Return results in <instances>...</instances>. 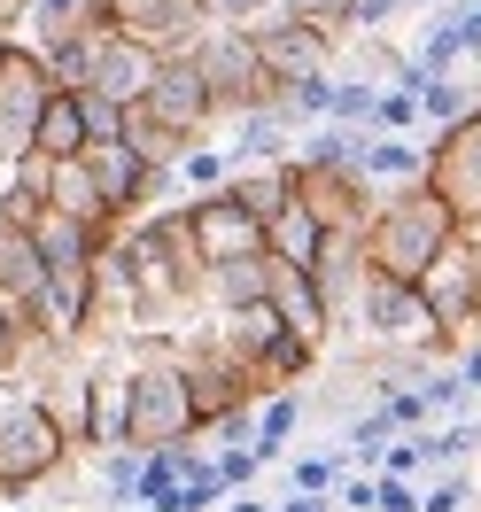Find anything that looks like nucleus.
Masks as SVG:
<instances>
[{"mask_svg": "<svg viewBox=\"0 0 481 512\" xmlns=\"http://www.w3.org/2000/svg\"><path fill=\"white\" fill-rule=\"evenodd\" d=\"M125 450L156 458V450H179V443H202V419H194V396H187V373L171 342H125Z\"/></svg>", "mask_w": 481, "mask_h": 512, "instance_id": "1", "label": "nucleus"}, {"mask_svg": "<svg viewBox=\"0 0 481 512\" xmlns=\"http://www.w3.org/2000/svg\"><path fill=\"white\" fill-rule=\"evenodd\" d=\"M450 241H458V218L435 202V187H396L365 218V264H373V280H396V288H419Z\"/></svg>", "mask_w": 481, "mask_h": 512, "instance_id": "2", "label": "nucleus"}, {"mask_svg": "<svg viewBox=\"0 0 481 512\" xmlns=\"http://www.w3.org/2000/svg\"><path fill=\"white\" fill-rule=\"evenodd\" d=\"M63 466H70V443L47 419V404L0 388V497H32L39 481H55Z\"/></svg>", "mask_w": 481, "mask_h": 512, "instance_id": "3", "label": "nucleus"}, {"mask_svg": "<svg viewBox=\"0 0 481 512\" xmlns=\"http://www.w3.org/2000/svg\"><path fill=\"white\" fill-rule=\"evenodd\" d=\"M194 70H202V86H210V101H218V117H280V78L264 70L257 39L249 32H210L194 39Z\"/></svg>", "mask_w": 481, "mask_h": 512, "instance_id": "4", "label": "nucleus"}, {"mask_svg": "<svg viewBox=\"0 0 481 512\" xmlns=\"http://www.w3.org/2000/svg\"><path fill=\"white\" fill-rule=\"evenodd\" d=\"M55 94H63V86H55L47 55L24 47V39H0V163L32 156L39 117H47V101H55Z\"/></svg>", "mask_w": 481, "mask_h": 512, "instance_id": "5", "label": "nucleus"}, {"mask_svg": "<svg viewBox=\"0 0 481 512\" xmlns=\"http://www.w3.org/2000/svg\"><path fill=\"white\" fill-rule=\"evenodd\" d=\"M419 303H427V319H435V334H443V357L466 350V342H481V264H474V241H466V233L427 264Z\"/></svg>", "mask_w": 481, "mask_h": 512, "instance_id": "6", "label": "nucleus"}, {"mask_svg": "<svg viewBox=\"0 0 481 512\" xmlns=\"http://www.w3.org/2000/svg\"><path fill=\"white\" fill-rule=\"evenodd\" d=\"M171 357H179V373H187V396H194L202 435H210L225 412H257V388H249V373H241V365L218 350V334H210V326L171 334Z\"/></svg>", "mask_w": 481, "mask_h": 512, "instance_id": "7", "label": "nucleus"}, {"mask_svg": "<svg viewBox=\"0 0 481 512\" xmlns=\"http://www.w3.org/2000/svg\"><path fill=\"white\" fill-rule=\"evenodd\" d=\"M427 187L458 218V233H481V109L427 140Z\"/></svg>", "mask_w": 481, "mask_h": 512, "instance_id": "8", "label": "nucleus"}, {"mask_svg": "<svg viewBox=\"0 0 481 512\" xmlns=\"http://www.w3.org/2000/svg\"><path fill=\"white\" fill-rule=\"evenodd\" d=\"M381 194L365 187V171L350 163H295V210H311L319 233H365Z\"/></svg>", "mask_w": 481, "mask_h": 512, "instance_id": "9", "label": "nucleus"}, {"mask_svg": "<svg viewBox=\"0 0 481 512\" xmlns=\"http://www.w3.org/2000/svg\"><path fill=\"white\" fill-rule=\"evenodd\" d=\"M109 8V24L117 39L132 47H148V55H194V39L210 32V16H202V0H101Z\"/></svg>", "mask_w": 481, "mask_h": 512, "instance_id": "10", "label": "nucleus"}, {"mask_svg": "<svg viewBox=\"0 0 481 512\" xmlns=\"http://www.w3.org/2000/svg\"><path fill=\"white\" fill-rule=\"evenodd\" d=\"M357 326L373 334V350H404V357H443V334H435V319H427V303H419V288H396V280H373V288H365V311H357Z\"/></svg>", "mask_w": 481, "mask_h": 512, "instance_id": "11", "label": "nucleus"}, {"mask_svg": "<svg viewBox=\"0 0 481 512\" xmlns=\"http://www.w3.org/2000/svg\"><path fill=\"white\" fill-rule=\"evenodd\" d=\"M179 218H187V241H194V256H202L210 272H218V264H241V256H264V225L241 218L233 194H194Z\"/></svg>", "mask_w": 481, "mask_h": 512, "instance_id": "12", "label": "nucleus"}, {"mask_svg": "<svg viewBox=\"0 0 481 512\" xmlns=\"http://www.w3.org/2000/svg\"><path fill=\"white\" fill-rule=\"evenodd\" d=\"M249 39H257L264 70L280 78V94H288L295 78H311V70H334V47L350 32H319V24H295V16H264V24H249Z\"/></svg>", "mask_w": 481, "mask_h": 512, "instance_id": "13", "label": "nucleus"}, {"mask_svg": "<svg viewBox=\"0 0 481 512\" xmlns=\"http://www.w3.org/2000/svg\"><path fill=\"white\" fill-rule=\"evenodd\" d=\"M148 109H156L163 125H179L187 140H210L218 132V101H210V86H202V70H194V55H163L156 78H148Z\"/></svg>", "mask_w": 481, "mask_h": 512, "instance_id": "14", "label": "nucleus"}, {"mask_svg": "<svg viewBox=\"0 0 481 512\" xmlns=\"http://www.w3.org/2000/svg\"><path fill=\"white\" fill-rule=\"evenodd\" d=\"M311 280H319V303H326V319H334V334H342V326H357V311H365V288H373L365 233H326L319 264H311Z\"/></svg>", "mask_w": 481, "mask_h": 512, "instance_id": "15", "label": "nucleus"}, {"mask_svg": "<svg viewBox=\"0 0 481 512\" xmlns=\"http://www.w3.org/2000/svg\"><path fill=\"white\" fill-rule=\"evenodd\" d=\"M86 171H94V187H101V210L117 225H132V218H148V163L132 156L125 140H109V148H86Z\"/></svg>", "mask_w": 481, "mask_h": 512, "instance_id": "16", "label": "nucleus"}, {"mask_svg": "<svg viewBox=\"0 0 481 512\" xmlns=\"http://www.w3.org/2000/svg\"><path fill=\"white\" fill-rule=\"evenodd\" d=\"M272 319L288 326L295 342H311V350H326L334 342V319H326V303H319V280L311 272H295V264H272Z\"/></svg>", "mask_w": 481, "mask_h": 512, "instance_id": "17", "label": "nucleus"}, {"mask_svg": "<svg viewBox=\"0 0 481 512\" xmlns=\"http://www.w3.org/2000/svg\"><path fill=\"white\" fill-rule=\"evenodd\" d=\"M233 202H241V218H257L264 233L280 225V210L295 202V163H233Z\"/></svg>", "mask_w": 481, "mask_h": 512, "instance_id": "18", "label": "nucleus"}, {"mask_svg": "<svg viewBox=\"0 0 481 512\" xmlns=\"http://www.w3.org/2000/svg\"><path fill=\"white\" fill-rule=\"evenodd\" d=\"M148 78H156V55H148V47H132V39H109L86 86H94V94H109L117 109H132V101L148 94Z\"/></svg>", "mask_w": 481, "mask_h": 512, "instance_id": "19", "label": "nucleus"}, {"mask_svg": "<svg viewBox=\"0 0 481 512\" xmlns=\"http://www.w3.org/2000/svg\"><path fill=\"white\" fill-rule=\"evenodd\" d=\"M365 187L373 194H396V187H427V148L419 140H388V132H373L365 140Z\"/></svg>", "mask_w": 481, "mask_h": 512, "instance_id": "20", "label": "nucleus"}, {"mask_svg": "<svg viewBox=\"0 0 481 512\" xmlns=\"http://www.w3.org/2000/svg\"><path fill=\"white\" fill-rule=\"evenodd\" d=\"M125 148L148 163V171H179V163H187V148H202V140H187L179 125H163L148 101H132V109H125Z\"/></svg>", "mask_w": 481, "mask_h": 512, "instance_id": "21", "label": "nucleus"}, {"mask_svg": "<svg viewBox=\"0 0 481 512\" xmlns=\"http://www.w3.org/2000/svg\"><path fill=\"white\" fill-rule=\"evenodd\" d=\"M125 365L132 357H94V427H86V443H94V458L101 450H125Z\"/></svg>", "mask_w": 481, "mask_h": 512, "instance_id": "22", "label": "nucleus"}, {"mask_svg": "<svg viewBox=\"0 0 481 512\" xmlns=\"http://www.w3.org/2000/svg\"><path fill=\"white\" fill-rule=\"evenodd\" d=\"M47 288V256H39V233H16L0 225V303H39Z\"/></svg>", "mask_w": 481, "mask_h": 512, "instance_id": "23", "label": "nucleus"}, {"mask_svg": "<svg viewBox=\"0 0 481 512\" xmlns=\"http://www.w3.org/2000/svg\"><path fill=\"white\" fill-rule=\"evenodd\" d=\"M202 466H210V450H202V443L156 450V458L140 466V505H148V512H171V497H179V489H187V481L202 474Z\"/></svg>", "mask_w": 481, "mask_h": 512, "instance_id": "24", "label": "nucleus"}, {"mask_svg": "<svg viewBox=\"0 0 481 512\" xmlns=\"http://www.w3.org/2000/svg\"><path fill=\"white\" fill-rule=\"evenodd\" d=\"M474 55V39H466V16L450 8V16H435L427 32H419V55H412V70H419V86L427 78H458V63Z\"/></svg>", "mask_w": 481, "mask_h": 512, "instance_id": "25", "label": "nucleus"}, {"mask_svg": "<svg viewBox=\"0 0 481 512\" xmlns=\"http://www.w3.org/2000/svg\"><path fill=\"white\" fill-rule=\"evenodd\" d=\"M233 163H295V125L288 117H233V148H225Z\"/></svg>", "mask_w": 481, "mask_h": 512, "instance_id": "26", "label": "nucleus"}, {"mask_svg": "<svg viewBox=\"0 0 481 512\" xmlns=\"http://www.w3.org/2000/svg\"><path fill=\"white\" fill-rule=\"evenodd\" d=\"M264 295H272V256H241V264L210 272V311H249Z\"/></svg>", "mask_w": 481, "mask_h": 512, "instance_id": "27", "label": "nucleus"}, {"mask_svg": "<svg viewBox=\"0 0 481 512\" xmlns=\"http://www.w3.org/2000/svg\"><path fill=\"white\" fill-rule=\"evenodd\" d=\"M319 249H326V233L311 225V210H295V202L280 210V225L264 233V256H272V264H295V272H311Z\"/></svg>", "mask_w": 481, "mask_h": 512, "instance_id": "28", "label": "nucleus"}, {"mask_svg": "<svg viewBox=\"0 0 481 512\" xmlns=\"http://www.w3.org/2000/svg\"><path fill=\"white\" fill-rule=\"evenodd\" d=\"M474 109H481V86H474V78H466V70H458V78H427V86H419V117H427V125H435V132L466 125Z\"/></svg>", "mask_w": 481, "mask_h": 512, "instance_id": "29", "label": "nucleus"}, {"mask_svg": "<svg viewBox=\"0 0 481 512\" xmlns=\"http://www.w3.org/2000/svg\"><path fill=\"white\" fill-rule=\"evenodd\" d=\"M32 156H47V163H70V156H86L78 94H55V101H47V117H39V140H32Z\"/></svg>", "mask_w": 481, "mask_h": 512, "instance_id": "30", "label": "nucleus"}, {"mask_svg": "<svg viewBox=\"0 0 481 512\" xmlns=\"http://www.w3.org/2000/svg\"><path fill=\"white\" fill-rule=\"evenodd\" d=\"M295 419H311V404H303V388H288V396H264V404H257V458H264V466H272V458L288 450Z\"/></svg>", "mask_w": 481, "mask_h": 512, "instance_id": "31", "label": "nucleus"}, {"mask_svg": "<svg viewBox=\"0 0 481 512\" xmlns=\"http://www.w3.org/2000/svg\"><path fill=\"white\" fill-rule=\"evenodd\" d=\"M342 481H350V450H303V458L288 466L295 497H334Z\"/></svg>", "mask_w": 481, "mask_h": 512, "instance_id": "32", "label": "nucleus"}, {"mask_svg": "<svg viewBox=\"0 0 481 512\" xmlns=\"http://www.w3.org/2000/svg\"><path fill=\"white\" fill-rule=\"evenodd\" d=\"M388 443H396V419H388L381 404H373V412H357L350 427H342V450H350L357 466H381V458H388Z\"/></svg>", "mask_w": 481, "mask_h": 512, "instance_id": "33", "label": "nucleus"}, {"mask_svg": "<svg viewBox=\"0 0 481 512\" xmlns=\"http://www.w3.org/2000/svg\"><path fill=\"white\" fill-rule=\"evenodd\" d=\"M179 187H187V194H225V187H233V156H225L218 140L187 148V163H179Z\"/></svg>", "mask_w": 481, "mask_h": 512, "instance_id": "34", "label": "nucleus"}, {"mask_svg": "<svg viewBox=\"0 0 481 512\" xmlns=\"http://www.w3.org/2000/svg\"><path fill=\"white\" fill-rule=\"evenodd\" d=\"M365 140H373V132H350V125H319L311 132V140H303V156L295 163H365Z\"/></svg>", "mask_w": 481, "mask_h": 512, "instance_id": "35", "label": "nucleus"}, {"mask_svg": "<svg viewBox=\"0 0 481 512\" xmlns=\"http://www.w3.org/2000/svg\"><path fill=\"white\" fill-rule=\"evenodd\" d=\"M78 125H86V148H109V140H125V109L94 86H78Z\"/></svg>", "mask_w": 481, "mask_h": 512, "instance_id": "36", "label": "nucleus"}, {"mask_svg": "<svg viewBox=\"0 0 481 512\" xmlns=\"http://www.w3.org/2000/svg\"><path fill=\"white\" fill-rule=\"evenodd\" d=\"M24 334H32V303H0V388L24 373Z\"/></svg>", "mask_w": 481, "mask_h": 512, "instance_id": "37", "label": "nucleus"}, {"mask_svg": "<svg viewBox=\"0 0 481 512\" xmlns=\"http://www.w3.org/2000/svg\"><path fill=\"white\" fill-rule=\"evenodd\" d=\"M140 450H101V497L109 505H140Z\"/></svg>", "mask_w": 481, "mask_h": 512, "instance_id": "38", "label": "nucleus"}, {"mask_svg": "<svg viewBox=\"0 0 481 512\" xmlns=\"http://www.w3.org/2000/svg\"><path fill=\"white\" fill-rule=\"evenodd\" d=\"M0 225H16V233H39V225H47V194L24 187V179H0Z\"/></svg>", "mask_w": 481, "mask_h": 512, "instance_id": "39", "label": "nucleus"}, {"mask_svg": "<svg viewBox=\"0 0 481 512\" xmlns=\"http://www.w3.org/2000/svg\"><path fill=\"white\" fill-rule=\"evenodd\" d=\"M373 132H388V140H412L419 132V94L412 86H388V94L373 101Z\"/></svg>", "mask_w": 481, "mask_h": 512, "instance_id": "40", "label": "nucleus"}, {"mask_svg": "<svg viewBox=\"0 0 481 512\" xmlns=\"http://www.w3.org/2000/svg\"><path fill=\"white\" fill-rule=\"evenodd\" d=\"M466 505H474V474L466 466H443L427 481V497H419V512H466Z\"/></svg>", "mask_w": 481, "mask_h": 512, "instance_id": "41", "label": "nucleus"}, {"mask_svg": "<svg viewBox=\"0 0 481 512\" xmlns=\"http://www.w3.org/2000/svg\"><path fill=\"white\" fill-rule=\"evenodd\" d=\"M202 16H210L218 32H249L264 16H280V0H202Z\"/></svg>", "mask_w": 481, "mask_h": 512, "instance_id": "42", "label": "nucleus"}, {"mask_svg": "<svg viewBox=\"0 0 481 512\" xmlns=\"http://www.w3.org/2000/svg\"><path fill=\"white\" fill-rule=\"evenodd\" d=\"M350 8H357V0H280V16L319 24V32H350Z\"/></svg>", "mask_w": 481, "mask_h": 512, "instance_id": "43", "label": "nucleus"}, {"mask_svg": "<svg viewBox=\"0 0 481 512\" xmlns=\"http://www.w3.org/2000/svg\"><path fill=\"white\" fill-rule=\"evenodd\" d=\"M210 466H218L225 497H249V489H257V474H264V458H257V450H218Z\"/></svg>", "mask_w": 481, "mask_h": 512, "instance_id": "44", "label": "nucleus"}, {"mask_svg": "<svg viewBox=\"0 0 481 512\" xmlns=\"http://www.w3.org/2000/svg\"><path fill=\"white\" fill-rule=\"evenodd\" d=\"M419 404H427V419H435V412L474 404V396H466V381H458V373H427V381H419Z\"/></svg>", "mask_w": 481, "mask_h": 512, "instance_id": "45", "label": "nucleus"}, {"mask_svg": "<svg viewBox=\"0 0 481 512\" xmlns=\"http://www.w3.org/2000/svg\"><path fill=\"white\" fill-rule=\"evenodd\" d=\"M334 512H381V474H350L334 489Z\"/></svg>", "mask_w": 481, "mask_h": 512, "instance_id": "46", "label": "nucleus"}, {"mask_svg": "<svg viewBox=\"0 0 481 512\" xmlns=\"http://www.w3.org/2000/svg\"><path fill=\"white\" fill-rule=\"evenodd\" d=\"M381 412L396 419V435H427V404H419V388H396Z\"/></svg>", "mask_w": 481, "mask_h": 512, "instance_id": "47", "label": "nucleus"}, {"mask_svg": "<svg viewBox=\"0 0 481 512\" xmlns=\"http://www.w3.org/2000/svg\"><path fill=\"white\" fill-rule=\"evenodd\" d=\"M396 16H404V0H357V8H350V32H388Z\"/></svg>", "mask_w": 481, "mask_h": 512, "instance_id": "48", "label": "nucleus"}, {"mask_svg": "<svg viewBox=\"0 0 481 512\" xmlns=\"http://www.w3.org/2000/svg\"><path fill=\"white\" fill-rule=\"evenodd\" d=\"M419 497H427L419 481H388L381 474V512H419Z\"/></svg>", "mask_w": 481, "mask_h": 512, "instance_id": "49", "label": "nucleus"}, {"mask_svg": "<svg viewBox=\"0 0 481 512\" xmlns=\"http://www.w3.org/2000/svg\"><path fill=\"white\" fill-rule=\"evenodd\" d=\"M458 381H466V396H481V342L458 350Z\"/></svg>", "mask_w": 481, "mask_h": 512, "instance_id": "50", "label": "nucleus"}, {"mask_svg": "<svg viewBox=\"0 0 481 512\" xmlns=\"http://www.w3.org/2000/svg\"><path fill=\"white\" fill-rule=\"evenodd\" d=\"M24 16H32V0H0V39L24 32Z\"/></svg>", "mask_w": 481, "mask_h": 512, "instance_id": "51", "label": "nucleus"}, {"mask_svg": "<svg viewBox=\"0 0 481 512\" xmlns=\"http://www.w3.org/2000/svg\"><path fill=\"white\" fill-rule=\"evenodd\" d=\"M272 512H334V497H295V489H288V497H280Z\"/></svg>", "mask_w": 481, "mask_h": 512, "instance_id": "52", "label": "nucleus"}, {"mask_svg": "<svg viewBox=\"0 0 481 512\" xmlns=\"http://www.w3.org/2000/svg\"><path fill=\"white\" fill-rule=\"evenodd\" d=\"M458 16H466V39H474V55H481V0H466Z\"/></svg>", "mask_w": 481, "mask_h": 512, "instance_id": "53", "label": "nucleus"}, {"mask_svg": "<svg viewBox=\"0 0 481 512\" xmlns=\"http://www.w3.org/2000/svg\"><path fill=\"white\" fill-rule=\"evenodd\" d=\"M225 512H272V505H264V497H233Z\"/></svg>", "mask_w": 481, "mask_h": 512, "instance_id": "54", "label": "nucleus"}, {"mask_svg": "<svg viewBox=\"0 0 481 512\" xmlns=\"http://www.w3.org/2000/svg\"><path fill=\"white\" fill-rule=\"evenodd\" d=\"M404 8H419V0H404ZM443 8H466V0H443Z\"/></svg>", "mask_w": 481, "mask_h": 512, "instance_id": "55", "label": "nucleus"}, {"mask_svg": "<svg viewBox=\"0 0 481 512\" xmlns=\"http://www.w3.org/2000/svg\"><path fill=\"white\" fill-rule=\"evenodd\" d=\"M466 241H474V264H481V233H466Z\"/></svg>", "mask_w": 481, "mask_h": 512, "instance_id": "56", "label": "nucleus"}]
</instances>
